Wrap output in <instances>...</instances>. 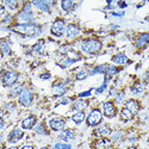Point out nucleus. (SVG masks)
<instances>
[{"label": "nucleus", "mask_w": 149, "mask_h": 149, "mask_svg": "<svg viewBox=\"0 0 149 149\" xmlns=\"http://www.w3.org/2000/svg\"><path fill=\"white\" fill-rule=\"evenodd\" d=\"M66 91H67V88L62 84H55L53 86V93L55 95H63L66 93Z\"/></svg>", "instance_id": "f3484780"}, {"label": "nucleus", "mask_w": 149, "mask_h": 149, "mask_svg": "<svg viewBox=\"0 0 149 149\" xmlns=\"http://www.w3.org/2000/svg\"><path fill=\"white\" fill-rule=\"evenodd\" d=\"M13 30L18 33L25 35V36H36L41 32V28L36 24H24V25H18L13 28Z\"/></svg>", "instance_id": "f257e3e1"}, {"label": "nucleus", "mask_w": 149, "mask_h": 149, "mask_svg": "<svg viewBox=\"0 0 149 149\" xmlns=\"http://www.w3.org/2000/svg\"><path fill=\"white\" fill-rule=\"evenodd\" d=\"M122 136H123V132H115L112 136V140H119L122 139Z\"/></svg>", "instance_id": "58836bf2"}, {"label": "nucleus", "mask_w": 149, "mask_h": 149, "mask_svg": "<svg viewBox=\"0 0 149 149\" xmlns=\"http://www.w3.org/2000/svg\"><path fill=\"white\" fill-rule=\"evenodd\" d=\"M143 85L142 84H140V82H137V84H135V86L132 87V92L135 93V94H140V93H142L143 92Z\"/></svg>", "instance_id": "cd10ccee"}, {"label": "nucleus", "mask_w": 149, "mask_h": 149, "mask_svg": "<svg viewBox=\"0 0 149 149\" xmlns=\"http://www.w3.org/2000/svg\"><path fill=\"white\" fill-rule=\"evenodd\" d=\"M24 136V134H23V131L20 130V129H18V128H16V129H13L11 131V134H10V136H8V141L10 142H17V141H19L22 137Z\"/></svg>", "instance_id": "9d476101"}, {"label": "nucleus", "mask_w": 149, "mask_h": 149, "mask_svg": "<svg viewBox=\"0 0 149 149\" xmlns=\"http://www.w3.org/2000/svg\"><path fill=\"white\" fill-rule=\"evenodd\" d=\"M66 30H67V37L68 38H74V37H77L80 33V29L77 25H74V24H69Z\"/></svg>", "instance_id": "9b49d317"}, {"label": "nucleus", "mask_w": 149, "mask_h": 149, "mask_svg": "<svg viewBox=\"0 0 149 149\" xmlns=\"http://www.w3.org/2000/svg\"><path fill=\"white\" fill-rule=\"evenodd\" d=\"M106 81H107V78L105 79V82L100 86V87H99V88H97V93H103L104 91H105V88H106Z\"/></svg>", "instance_id": "f704fd0d"}, {"label": "nucleus", "mask_w": 149, "mask_h": 149, "mask_svg": "<svg viewBox=\"0 0 149 149\" xmlns=\"http://www.w3.org/2000/svg\"><path fill=\"white\" fill-rule=\"evenodd\" d=\"M54 149H72V146L66 143H56L54 146Z\"/></svg>", "instance_id": "473e14b6"}, {"label": "nucleus", "mask_w": 149, "mask_h": 149, "mask_svg": "<svg viewBox=\"0 0 149 149\" xmlns=\"http://www.w3.org/2000/svg\"><path fill=\"white\" fill-rule=\"evenodd\" d=\"M17 22L19 23V25H24V24H30V22L33 20V15L31 13V12H19V13L17 15Z\"/></svg>", "instance_id": "0eeeda50"}, {"label": "nucleus", "mask_w": 149, "mask_h": 149, "mask_svg": "<svg viewBox=\"0 0 149 149\" xmlns=\"http://www.w3.org/2000/svg\"><path fill=\"white\" fill-rule=\"evenodd\" d=\"M49 127L55 131H60L65 128V120L61 118H53L49 120Z\"/></svg>", "instance_id": "6e6552de"}, {"label": "nucleus", "mask_w": 149, "mask_h": 149, "mask_svg": "<svg viewBox=\"0 0 149 149\" xmlns=\"http://www.w3.org/2000/svg\"><path fill=\"white\" fill-rule=\"evenodd\" d=\"M104 73L106 74V77H112V75H115V74L118 73V68H116L115 66H109V67H106Z\"/></svg>", "instance_id": "393cba45"}, {"label": "nucleus", "mask_w": 149, "mask_h": 149, "mask_svg": "<svg viewBox=\"0 0 149 149\" xmlns=\"http://www.w3.org/2000/svg\"><path fill=\"white\" fill-rule=\"evenodd\" d=\"M110 143L111 142L107 139H103V140H99V141L94 142V148L95 149H107Z\"/></svg>", "instance_id": "a211bd4d"}, {"label": "nucleus", "mask_w": 149, "mask_h": 149, "mask_svg": "<svg viewBox=\"0 0 149 149\" xmlns=\"http://www.w3.org/2000/svg\"><path fill=\"white\" fill-rule=\"evenodd\" d=\"M22 91H23V86H22L20 84H17V85H15L13 87L11 88L10 94H11V97H15V95L20 94V92H22Z\"/></svg>", "instance_id": "5701e85b"}, {"label": "nucleus", "mask_w": 149, "mask_h": 149, "mask_svg": "<svg viewBox=\"0 0 149 149\" xmlns=\"http://www.w3.org/2000/svg\"><path fill=\"white\" fill-rule=\"evenodd\" d=\"M100 49H102V42L94 38L87 40L81 44V50L86 54H97Z\"/></svg>", "instance_id": "f03ea898"}, {"label": "nucleus", "mask_w": 149, "mask_h": 149, "mask_svg": "<svg viewBox=\"0 0 149 149\" xmlns=\"http://www.w3.org/2000/svg\"><path fill=\"white\" fill-rule=\"evenodd\" d=\"M49 78H50V74H42V75H41V79H43V80H48Z\"/></svg>", "instance_id": "79ce46f5"}, {"label": "nucleus", "mask_w": 149, "mask_h": 149, "mask_svg": "<svg viewBox=\"0 0 149 149\" xmlns=\"http://www.w3.org/2000/svg\"><path fill=\"white\" fill-rule=\"evenodd\" d=\"M139 107H140L139 102L134 100V99H130V100H128V102L125 103V109H128L131 113H136V112H137Z\"/></svg>", "instance_id": "f8f14e48"}, {"label": "nucleus", "mask_w": 149, "mask_h": 149, "mask_svg": "<svg viewBox=\"0 0 149 149\" xmlns=\"http://www.w3.org/2000/svg\"><path fill=\"white\" fill-rule=\"evenodd\" d=\"M77 61H79V60H77V58H66V60H63V61L61 62V66L63 67V68H66V67L73 65L74 62H77Z\"/></svg>", "instance_id": "c85d7f7f"}, {"label": "nucleus", "mask_w": 149, "mask_h": 149, "mask_svg": "<svg viewBox=\"0 0 149 149\" xmlns=\"http://www.w3.org/2000/svg\"><path fill=\"white\" fill-rule=\"evenodd\" d=\"M87 77H88V72L86 70V69H82L81 72H79V73H78L77 79H78V80H84V79H86Z\"/></svg>", "instance_id": "7c9ffc66"}, {"label": "nucleus", "mask_w": 149, "mask_h": 149, "mask_svg": "<svg viewBox=\"0 0 149 149\" xmlns=\"http://www.w3.org/2000/svg\"><path fill=\"white\" fill-rule=\"evenodd\" d=\"M0 50H1V53H4V54H10L11 53V48H10V45L6 41H3L1 43H0Z\"/></svg>", "instance_id": "bb28decb"}, {"label": "nucleus", "mask_w": 149, "mask_h": 149, "mask_svg": "<svg viewBox=\"0 0 149 149\" xmlns=\"http://www.w3.org/2000/svg\"><path fill=\"white\" fill-rule=\"evenodd\" d=\"M123 99H124V93H119V94H117V98H116V102H117L118 104H120V103L123 102Z\"/></svg>", "instance_id": "4c0bfd02"}, {"label": "nucleus", "mask_w": 149, "mask_h": 149, "mask_svg": "<svg viewBox=\"0 0 149 149\" xmlns=\"http://www.w3.org/2000/svg\"><path fill=\"white\" fill-rule=\"evenodd\" d=\"M43 42H38V43H36L35 45H33V52L35 53H42V50H43Z\"/></svg>", "instance_id": "2f4dec72"}, {"label": "nucleus", "mask_w": 149, "mask_h": 149, "mask_svg": "<svg viewBox=\"0 0 149 149\" xmlns=\"http://www.w3.org/2000/svg\"><path fill=\"white\" fill-rule=\"evenodd\" d=\"M68 52H69V47L68 45H63V47L60 48V53H62V54H67Z\"/></svg>", "instance_id": "c9c22d12"}, {"label": "nucleus", "mask_w": 149, "mask_h": 149, "mask_svg": "<svg viewBox=\"0 0 149 149\" xmlns=\"http://www.w3.org/2000/svg\"><path fill=\"white\" fill-rule=\"evenodd\" d=\"M106 65H102V66H98V67H95L92 72H91V74L92 75H94V74H98V73H104L105 72V69H106Z\"/></svg>", "instance_id": "c756f323"}, {"label": "nucleus", "mask_w": 149, "mask_h": 149, "mask_svg": "<svg viewBox=\"0 0 149 149\" xmlns=\"http://www.w3.org/2000/svg\"><path fill=\"white\" fill-rule=\"evenodd\" d=\"M148 41H149V33H142L139 36V38L136 40V47L143 48L147 45Z\"/></svg>", "instance_id": "4468645a"}, {"label": "nucleus", "mask_w": 149, "mask_h": 149, "mask_svg": "<svg viewBox=\"0 0 149 149\" xmlns=\"http://www.w3.org/2000/svg\"><path fill=\"white\" fill-rule=\"evenodd\" d=\"M52 3L50 1H44V0H42V1H33L32 5L36 6L38 10L43 11V12H49V5H50Z\"/></svg>", "instance_id": "dca6fc26"}, {"label": "nucleus", "mask_w": 149, "mask_h": 149, "mask_svg": "<svg viewBox=\"0 0 149 149\" xmlns=\"http://www.w3.org/2000/svg\"><path fill=\"white\" fill-rule=\"evenodd\" d=\"M85 118H86V116H85V113H84V111H78L77 113H74V115L72 116V120L75 122L77 124L82 123V122L85 120Z\"/></svg>", "instance_id": "6ab92c4d"}, {"label": "nucleus", "mask_w": 149, "mask_h": 149, "mask_svg": "<svg viewBox=\"0 0 149 149\" xmlns=\"http://www.w3.org/2000/svg\"><path fill=\"white\" fill-rule=\"evenodd\" d=\"M5 5L8 6L11 10H13V8H16L17 3H16V1H10V0H6V1H5Z\"/></svg>", "instance_id": "72a5a7b5"}, {"label": "nucleus", "mask_w": 149, "mask_h": 149, "mask_svg": "<svg viewBox=\"0 0 149 149\" xmlns=\"http://www.w3.org/2000/svg\"><path fill=\"white\" fill-rule=\"evenodd\" d=\"M112 61L115 63H118V65H124L128 62V57L124 55V54H117L116 56L112 57Z\"/></svg>", "instance_id": "aec40b11"}, {"label": "nucleus", "mask_w": 149, "mask_h": 149, "mask_svg": "<svg viewBox=\"0 0 149 149\" xmlns=\"http://www.w3.org/2000/svg\"><path fill=\"white\" fill-rule=\"evenodd\" d=\"M63 32H65V22L62 19H56L52 25V33L60 37L63 35Z\"/></svg>", "instance_id": "20e7f679"}, {"label": "nucleus", "mask_w": 149, "mask_h": 149, "mask_svg": "<svg viewBox=\"0 0 149 149\" xmlns=\"http://www.w3.org/2000/svg\"><path fill=\"white\" fill-rule=\"evenodd\" d=\"M3 116H4V111H3V110H0V119H1Z\"/></svg>", "instance_id": "de8ad7c7"}, {"label": "nucleus", "mask_w": 149, "mask_h": 149, "mask_svg": "<svg viewBox=\"0 0 149 149\" xmlns=\"http://www.w3.org/2000/svg\"><path fill=\"white\" fill-rule=\"evenodd\" d=\"M32 98H33L32 92H31L30 90L25 88V90H23V91L20 92V94H19V103H20L23 106H28V105H30V103L32 102Z\"/></svg>", "instance_id": "39448f33"}, {"label": "nucleus", "mask_w": 149, "mask_h": 149, "mask_svg": "<svg viewBox=\"0 0 149 149\" xmlns=\"http://www.w3.org/2000/svg\"><path fill=\"white\" fill-rule=\"evenodd\" d=\"M91 93H92V91L90 90V91H86V92L80 93V94H79V97H80V98H85V97H88V95H91Z\"/></svg>", "instance_id": "ea45409f"}, {"label": "nucleus", "mask_w": 149, "mask_h": 149, "mask_svg": "<svg viewBox=\"0 0 149 149\" xmlns=\"http://www.w3.org/2000/svg\"><path fill=\"white\" fill-rule=\"evenodd\" d=\"M97 134L98 135H102V136H109L111 134V129L109 125H106V124H103L102 127H99L97 129Z\"/></svg>", "instance_id": "412c9836"}, {"label": "nucleus", "mask_w": 149, "mask_h": 149, "mask_svg": "<svg viewBox=\"0 0 149 149\" xmlns=\"http://www.w3.org/2000/svg\"><path fill=\"white\" fill-rule=\"evenodd\" d=\"M4 12H5V8H4V6H1V5H0V15H3Z\"/></svg>", "instance_id": "49530a36"}, {"label": "nucleus", "mask_w": 149, "mask_h": 149, "mask_svg": "<svg viewBox=\"0 0 149 149\" xmlns=\"http://www.w3.org/2000/svg\"><path fill=\"white\" fill-rule=\"evenodd\" d=\"M86 106H87V103L84 102V100H77L75 103H74L73 105V109L77 110V111H82L84 109H86Z\"/></svg>", "instance_id": "4be33fe9"}, {"label": "nucleus", "mask_w": 149, "mask_h": 149, "mask_svg": "<svg viewBox=\"0 0 149 149\" xmlns=\"http://www.w3.org/2000/svg\"><path fill=\"white\" fill-rule=\"evenodd\" d=\"M17 80H18V73H16V72H13V70L6 72V73L4 74L3 82H4L5 86H12V85H15Z\"/></svg>", "instance_id": "423d86ee"}, {"label": "nucleus", "mask_w": 149, "mask_h": 149, "mask_svg": "<svg viewBox=\"0 0 149 149\" xmlns=\"http://www.w3.org/2000/svg\"><path fill=\"white\" fill-rule=\"evenodd\" d=\"M36 123V117L35 116H30L28 118H25L22 122V128L23 129H31Z\"/></svg>", "instance_id": "2eb2a0df"}, {"label": "nucleus", "mask_w": 149, "mask_h": 149, "mask_svg": "<svg viewBox=\"0 0 149 149\" xmlns=\"http://www.w3.org/2000/svg\"><path fill=\"white\" fill-rule=\"evenodd\" d=\"M104 113H105L107 117H113V116H115V113H116V107H115L113 103H111V102L104 103Z\"/></svg>", "instance_id": "1a4fd4ad"}, {"label": "nucleus", "mask_w": 149, "mask_h": 149, "mask_svg": "<svg viewBox=\"0 0 149 149\" xmlns=\"http://www.w3.org/2000/svg\"><path fill=\"white\" fill-rule=\"evenodd\" d=\"M4 128H5V122L0 120V130H1V129H4Z\"/></svg>", "instance_id": "a18cd8bd"}, {"label": "nucleus", "mask_w": 149, "mask_h": 149, "mask_svg": "<svg viewBox=\"0 0 149 149\" xmlns=\"http://www.w3.org/2000/svg\"><path fill=\"white\" fill-rule=\"evenodd\" d=\"M1 58H3V53H1V50H0V61H1Z\"/></svg>", "instance_id": "09e8293b"}, {"label": "nucleus", "mask_w": 149, "mask_h": 149, "mask_svg": "<svg viewBox=\"0 0 149 149\" xmlns=\"http://www.w3.org/2000/svg\"><path fill=\"white\" fill-rule=\"evenodd\" d=\"M30 7H31V5H30V4H26L25 6H24V10H23V12H28V13H29V12H31Z\"/></svg>", "instance_id": "a19ab883"}, {"label": "nucleus", "mask_w": 149, "mask_h": 149, "mask_svg": "<svg viewBox=\"0 0 149 149\" xmlns=\"http://www.w3.org/2000/svg\"><path fill=\"white\" fill-rule=\"evenodd\" d=\"M15 107H16L15 103H8V104H6V106H5V109H6L7 111H12V110H15Z\"/></svg>", "instance_id": "e433bc0d"}, {"label": "nucleus", "mask_w": 149, "mask_h": 149, "mask_svg": "<svg viewBox=\"0 0 149 149\" xmlns=\"http://www.w3.org/2000/svg\"><path fill=\"white\" fill-rule=\"evenodd\" d=\"M102 119H103V115L100 112V110L95 109L90 112V115L87 117V124L90 127H94V125H98V124L102 122Z\"/></svg>", "instance_id": "7ed1b4c3"}, {"label": "nucleus", "mask_w": 149, "mask_h": 149, "mask_svg": "<svg viewBox=\"0 0 149 149\" xmlns=\"http://www.w3.org/2000/svg\"><path fill=\"white\" fill-rule=\"evenodd\" d=\"M8 149H18V148H17V147H10Z\"/></svg>", "instance_id": "8fccbe9b"}, {"label": "nucleus", "mask_w": 149, "mask_h": 149, "mask_svg": "<svg viewBox=\"0 0 149 149\" xmlns=\"http://www.w3.org/2000/svg\"><path fill=\"white\" fill-rule=\"evenodd\" d=\"M113 16H116V17H123L124 16V12H115V13H112Z\"/></svg>", "instance_id": "37998d69"}, {"label": "nucleus", "mask_w": 149, "mask_h": 149, "mask_svg": "<svg viewBox=\"0 0 149 149\" xmlns=\"http://www.w3.org/2000/svg\"><path fill=\"white\" fill-rule=\"evenodd\" d=\"M120 118H122L123 120H129V119L132 118V113L130 112L128 109L124 107V109L120 111Z\"/></svg>", "instance_id": "b1692460"}, {"label": "nucleus", "mask_w": 149, "mask_h": 149, "mask_svg": "<svg viewBox=\"0 0 149 149\" xmlns=\"http://www.w3.org/2000/svg\"><path fill=\"white\" fill-rule=\"evenodd\" d=\"M73 5H74V3L72 0H63V1L61 3V6L65 11H70L73 8Z\"/></svg>", "instance_id": "a878e982"}, {"label": "nucleus", "mask_w": 149, "mask_h": 149, "mask_svg": "<svg viewBox=\"0 0 149 149\" xmlns=\"http://www.w3.org/2000/svg\"><path fill=\"white\" fill-rule=\"evenodd\" d=\"M128 149H137V148H136V147H129Z\"/></svg>", "instance_id": "3c124183"}, {"label": "nucleus", "mask_w": 149, "mask_h": 149, "mask_svg": "<svg viewBox=\"0 0 149 149\" xmlns=\"http://www.w3.org/2000/svg\"><path fill=\"white\" fill-rule=\"evenodd\" d=\"M74 137H75V135H74V131H73V130H69V129L63 130V131L60 134V139H61L62 141H65V142H68V141H70V140H74Z\"/></svg>", "instance_id": "ddd939ff"}, {"label": "nucleus", "mask_w": 149, "mask_h": 149, "mask_svg": "<svg viewBox=\"0 0 149 149\" xmlns=\"http://www.w3.org/2000/svg\"><path fill=\"white\" fill-rule=\"evenodd\" d=\"M22 149H35L32 146H29V144H26V146H23L22 147Z\"/></svg>", "instance_id": "c03bdc74"}]
</instances>
